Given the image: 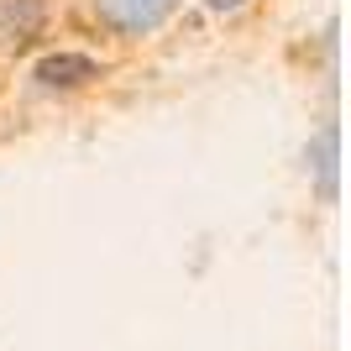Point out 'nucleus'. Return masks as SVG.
<instances>
[{"instance_id": "obj_1", "label": "nucleus", "mask_w": 351, "mask_h": 351, "mask_svg": "<svg viewBox=\"0 0 351 351\" xmlns=\"http://www.w3.org/2000/svg\"><path fill=\"white\" fill-rule=\"evenodd\" d=\"M173 5L178 0H95V16L116 37H147L173 16Z\"/></svg>"}, {"instance_id": "obj_2", "label": "nucleus", "mask_w": 351, "mask_h": 351, "mask_svg": "<svg viewBox=\"0 0 351 351\" xmlns=\"http://www.w3.org/2000/svg\"><path fill=\"white\" fill-rule=\"evenodd\" d=\"M37 89H79L89 79H100V63L84 58V53H47L37 69H32Z\"/></svg>"}, {"instance_id": "obj_3", "label": "nucleus", "mask_w": 351, "mask_h": 351, "mask_svg": "<svg viewBox=\"0 0 351 351\" xmlns=\"http://www.w3.org/2000/svg\"><path fill=\"white\" fill-rule=\"evenodd\" d=\"M304 158H309V173H315L320 199L330 205V199H336V173H341V168H336V158H341V132H336V126H320Z\"/></svg>"}, {"instance_id": "obj_4", "label": "nucleus", "mask_w": 351, "mask_h": 351, "mask_svg": "<svg viewBox=\"0 0 351 351\" xmlns=\"http://www.w3.org/2000/svg\"><path fill=\"white\" fill-rule=\"evenodd\" d=\"M43 0H0V47H21L43 32Z\"/></svg>"}, {"instance_id": "obj_5", "label": "nucleus", "mask_w": 351, "mask_h": 351, "mask_svg": "<svg viewBox=\"0 0 351 351\" xmlns=\"http://www.w3.org/2000/svg\"><path fill=\"white\" fill-rule=\"evenodd\" d=\"M241 5H247V0H210V11H215V16H231V11H241Z\"/></svg>"}]
</instances>
